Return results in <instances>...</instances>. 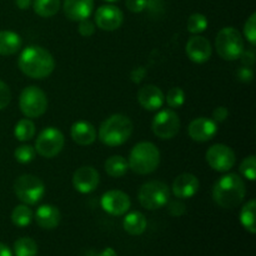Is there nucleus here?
Listing matches in <instances>:
<instances>
[{
  "label": "nucleus",
  "mask_w": 256,
  "mask_h": 256,
  "mask_svg": "<svg viewBox=\"0 0 256 256\" xmlns=\"http://www.w3.org/2000/svg\"><path fill=\"white\" fill-rule=\"evenodd\" d=\"M152 129L159 139H172L180 130L179 115L172 109L162 110L152 119Z\"/></svg>",
  "instance_id": "obj_10"
},
{
  "label": "nucleus",
  "mask_w": 256,
  "mask_h": 256,
  "mask_svg": "<svg viewBox=\"0 0 256 256\" xmlns=\"http://www.w3.org/2000/svg\"><path fill=\"white\" fill-rule=\"evenodd\" d=\"M18 66L22 74L32 79L42 80L50 76L55 69V60L52 55L39 45H30L25 48L18 59Z\"/></svg>",
  "instance_id": "obj_1"
},
{
  "label": "nucleus",
  "mask_w": 256,
  "mask_h": 256,
  "mask_svg": "<svg viewBox=\"0 0 256 256\" xmlns=\"http://www.w3.org/2000/svg\"><path fill=\"white\" fill-rule=\"evenodd\" d=\"M0 256H12V250L2 242H0Z\"/></svg>",
  "instance_id": "obj_43"
},
{
  "label": "nucleus",
  "mask_w": 256,
  "mask_h": 256,
  "mask_svg": "<svg viewBox=\"0 0 256 256\" xmlns=\"http://www.w3.org/2000/svg\"><path fill=\"white\" fill-rule=\"evenodd\" d=\"M199 179L194 174L184 172L172 182V192L178 199H190L199 192Z\"/></svg>",
  "instance_id": "obj_17"
},
{
  "label": "nucleus",
  "mask_w": 256,
  "mask_h": 256,
  "mask_svg": "<svg viewBox=\"0 0 256 256\" xmlns=\"http://www.w3.org/2000/svg\"><path fill=\"white\" fill-rule=\"evenodd\" d=\"M246 189L242 178L238 174L222 175L212 188V199L222 209H234L244 200Z\"/></svg>",
  "instance_id": "obj_2"
},
{
  "label": "nucleus",
  "mask_w": 256,
  "mask_h": 256,
  "mask_svg": "<svg viewBox=\"0 0 256 256\" xmlns=\"http://www.w3.org/2000/svg\"><path fill=\"white\" fill-rule=\"evenodd\" d=\"M100 204L104 212L114 216H122L126 214L128 210L132 206L129 195L120 190H109L102 194Z\"/></svg>",
  "instance_id": "obj_12"
},
{
  "label": "nucleus",
  "mask_w": 256,
  "mask_h": 256,
  "mask_svg": "<svg viewBox=\"0 0 256 256\" xmlns=\"http://www.w3.org/2000/svg\"><path fill=\"white\" fill-rule=\"evenodd\" d=\"M238 78H239V80H242V82H250L252 80V78H254V72H252V68H248V66H242L240 68L239 70H238Z\"/></svg>",
  "instance_id": "obj_40"
},
{
  "label": "nucleus",
  "mask_w": 256,
  "mask_h": 256,
  "mask_svg": "<svg viewBox=\"0 0 256 256\" xmlns=\"http://www.w3.org/2000/svg\"><path fill=\"white\" fill-rule=\"evenodd\" d=\"M15 256H36L38 244L32 238H20L14 242Z\"/></svg>",
  "instance_id": "obj_29"
},
{
  "label": "nucleus",
  "mask_w": 256,
  "mask_h": 256,
  "mask_svg": "<svg viewBox=\"0 0 256 256\" xmlns=\"http://www.w3.org/2000/svg\"><path fill=\"white\" fill-rule=\"evenodd\" d=\"M14 192L22 204L35 205L44 196L45 185L35 175L24 174L15 180Z\"/></svg>",
  "instance_id": "obj_7"
},
{
  "label": "nucleus",
  "mask_w": 256,
  "mask_h": 256,
  "mask_svg": "<svg viewBox=\"0 0 256 256\" xmlns=\"http://www.w3.org/2000/svg\"><path fill=\"white\" fill-rule=\"evenodd\" d=\"M15 4L18 5V8H19V9L25 10L32 4V0H15Z\"/></svg>",
  "instance_id": "obj_42"
},
{
  "label": "nucleus",
  "mask_w": 256,
  "mask_h": 256,
  "mask_svg": "<svg viewBox=\"0 0 256 256\" xmlns=\"http://www.w3.org/2000/svg\"><path fill=\"white\" fill-rule=\"evenodd\" d=\"M134 130L132 120L122 114H114L105 119L99 128L100 142L110 148L120 146L130 139Z\"/></svg>",
  "instance_id": "obj_3"
},
{
  "label": "nucleus",
  "mask_w": 256,
  "mask_h": 256,
  "mask_svg": "<svg viewBox=\"0 0 256 256\" xmlns=\"http://www.w3.org/2000/svg\"><path fill=\"white\" fill-rule=\"evenodd\" d=\"M65 144L64 134L54 126L45 128L36 138L35 142V152L42 158L52 159L55 158L62 150Z\"/></svg>",
  "instance_id": "obj_9"
},
{
  "label": "nucleus",
  "mask_w": 256,
  "mask_h": 256,
  "mask_svg": "<svg viewBox=\"0 0 256 256\" xmlns=\"http://www.w3.org/2000/svg\"><path fill=\"white\" fill-rule=\"evenodd\" d=\"M129 170V164L122 155H112L105 162V172L112 178H122Z\"/></svg>",
  "instance_id": "obj_24"
},
{
  "label": "nucleus",
  "mask_w": 256,
  "mask_h": 256,
  "mask_svg": "<svg viewBox=\"0 0 256 256\" xmlns=\"http://www.w3.org/2000/svg\"><path fill=\"white\" fill-rule=\"evenodd\" d=\"M60 0H34L32 2V9L35 14L42 18H52L59 12Z\"/></svg>",
  "instance_id": "obj_25"
},
{
  "label": "nucleus",
  "mask_w": 256,
  "mask_h": 256,
  "mask_svg": "<svg viewBox=\"0 0 256 256\" xmlns=\"http://www.w3.org/2000/svg\"><path fill=\"white\" fill-rule=\"evenodd\" d=\"M105 2H116V0H105Z\"/></svg>",
  "instance_id": "obj_45"
},
{
  "label": "nucleus",
  "mask_w": 256,
  "mask_h": 256,
  "mask_svg": "<svg viewBox=\"0 0 256 256\" xmlns=\"http://www.w3.org/2000/svg\"><path fill=\"white\" fill-rule=\"evenodd\" d=\"M124 22V14L115 5H102L95 12V24L105 32H114L119 29Z\"/></svg>",
  "instance_id": "obj_13"
},
{
  "label": "nucleus",
  "mask_w": 256,
  "mask_h": 256,
  "mask_svg": "<svg viewBox=\"0 0 256 256\" xmlns=\"http://www.w3.org/2000/svg\"><path fill=\"white\" fill-rule=\"evenodd\" d=\"M208 19L205 15L200 14V12H194L189 16L186 22V29L188 32L192 34H199L206 30L208 28Z\"/></svg>",
  "instance_id": "obj_30"
},
{
  "label": "nucleus",
  "mask_w": 256,
  "mask_h": 256,
  "mask_svg": "<svg viewBox=\"0 0 256 256\" xmlns=\"http://www.w3.org/2000/svg\"><path fill=\"white\" fill-rule=\"evenodd\" d=\"M12 102V92L4 82L0 80V110L5 109Z\"/></svg>",
  "instance_id": "obj_35"
},
{
  "label": "nucleus",
  "mask_w": 256,
  "mask_h": 256,
  "mask_svg": "<svg viewBox=\"0 0 256 256\" xmlns=\"http://www.w3.org/2000/svg\"><path fill=\"white\" fill-rule=\"evenodd\" d=\"M62 10L68 19L72 22H82L89 19L94 10V0H64Z\"/></svg>",
  "instance_id": "obj_19"
},
{
  "label": "nucleus",
  "mask_w": 256,
  "mask_h": 256,
  "mask_svg": "<svg viewBox=\"0 0 256 256\" xmlns=\"http://www.w3.org/2000/svg\"><path fill=\"white\" fill-rule=\"evenodd\" d=\"M32 212L29 208V205H18L14 208L12 212V222L15 226L18 228H25L28 225H30V222H32Z\"/></svg>",
  "instance_id": "obj_27"
},
{
  "label": "nucleus",
  "mask_w": 256,
  "mask_h": 256,
  "mask_svg": "<svg viewBox=\"0 0 256 256\" xmlns=\"http://www.w3.org/2000/svg\"><path fill=\"white\" fill-rule=\"evenodd\" d=\"M170 188L159 180H152L142 185L138 192L140 205L146 210H158L169 202Z\"/></svg>",
  "instance_id": "obj_6"
},
{
  "label": "nucleus",
  "mask_w": 256,
  "mask_h": 256,
  "mask_svg": "<svg viewBox=\"0 0 256 256\" xmlns=\"http://www.w3.org/2000/svg\"><path fill=\"white\" fill-rule=\"evenodd\" d=\"M70 135H72V142H76L80 146H88L92 145L96 140V130L94 125L90 124L89 122L80 120L72 124L70 129Z\"/></svg>",
  "instance_id": "obj_20"
},
{
  "label": "nucleus",
  "mask_w": 256,
  "mask_h": 256,
  "mask_svg": "<svg viewBox=\"0 0 256 256\" xmlns=\"http://www.w3.org/2000/svg\"><path fill=\"white\" fill-rule=\"evenodd\" d=\"M138 102L149 112H156L164 105V92L156 85H144L138 92Z\"/></svg>",
  "instance_id": "obj_18"
},
{
  "label": "nucleus",
  "mask_w": 256,
  "mask_h": 256,
  "mask_svg": "<svg viewBox=\"0 0 256 256\" xmlns=\"http://www.w3.org/2000/svg\"><path fill=\"white\" fill-rule=\"evenodd\" d=\"M242 60L244 64H246L248 68H252L254 65L255 62V54L252 52H242Z\"/></svg>",
  "instance_id": "obj_41"
},
{
  "label": "nucleus",
  "mask_w": 256,
  "mask_h": 256,
  "mask_svg": "<svg viewBox=\"0 0 256 256\" xmlns=\"http://www.w3.org/2000/svg\"><path fill=\"white\" fill-rule=\"evenodd\" d=\"M244 35L252 45L256 44V14L252 12L244 25Z\"/></svg>",
  "instance_id": "obj_34"
},
{
  "label": "nucleus",
  "mask_w": 256,
  "mask_h": 256,
  "mask_svg": "<svg viewBox=\"0 0 256 256\" xmlns=\"http://www.w3.org/2000/svg\"><path fill=\"white\" fill-rule=\"evenodd\" d=\"M168 210H169V214L172 215V216H182L186 212V206L182 202L175 200V202H170Z\"/></svg>",
  "instance_id": "obj_37"
},
{
  "label": "nucleus",
  "mask_w": 256,
  "mask_h": 256,
  "mask_svg": "<svg viewBox=\"0 0 256 256\" xmlns=\"http://www.w3.org/2000/svg\"><path fill=\"white\" fill-rule=\"evenodd\" d=\"M255 209L256 202L254 199H252L242 206V212H240V222H242V226H244L250 234H255L256 232Z\"/></svg>",
  "instance_id": "obj_26"
},
{
  "label": "nucleus",
  "mask_w": 256,
  "mask_h": 256,
  "mask_svg": "<svg viewBox=\"0 0 256 256\" xmlns=\"http://www.w3.org/2000/svg\"><path fill=\"white\" fill-rule=\"evenodd\" d=\"M22 38L16 32L10 30L0 32V55L2 56L16 54L22 48Z\"/></svg>",
  "instance_id": "obj_22"
},
{
  "label": "nucleus",
  "mask_w": 256,
  "mask_h": 256,
  "mask_svg": "<svg viewBox=\"0 0 256 256\" xmlns=\"http://www.w3.org/2000/svg\"><path fill=\"white\" fill-rule=\"evenodd\" d=\"M185 52H186L188 58H189L192 62L202 64V62H208V60L212 58V48L206 38L195 34L194 36H192L188 40L186 46H185Z\"/></svg>",
  "instance_id": "obj_15"
},
{
  "label": "nucleus",
  "mask_w": 256,
  "mask_h": 256,
  "mask_svg": "<svg viewBox=\"0 0 256 256\" xmlns=\"http://www.w3.org/2000/svg\"><path fill=\"white\" fill-rule=\"evenodd\" d=\"M35 124L30 119H22L14 128V135L19 142H29L35 136Z\"/></svg>",
  "instance_id": "obj_28"
},
{
  "label": "nucleus",
  "mask_w": 256,
  "mask_h": 256,
  "mask_svg": "<svg viewBox=\"0 0 256 256\" xmlns=\"http://www.w3.org/2000/svg\"><path fill=\"white\" fill-rule=\"evenodd\" d=\"M165 100H166V104L169 105V108H172V109H179V108H182L185 102L184 90L179 86L172 88V89L168 92Z\"/></svg>",
  "instance_id": "obj_31"
},
{
  "label": "nucleus",
  "mask_w": 256,
  "mask_h": 256,
  "mask_svg": "<svg viewBox=\"0 0 256 256\" xmlns=\"http://www.w3.org/2000/svg\"><path fill=\"white\" fill-rule=\"evenodd\" d=\"M215 48L222 59L234 62L239 59L244 52V40L239 30L235 28H222L215 38Z\"/></svg>",
  "instance_id": "obj_5"
},
{
  "label": "nucleus",
  "mask_w": 256,
  "mask_h": 256,
  "mask_svg": "<svg viewBox=\"0 0 256 256\" xmlns=\"http://www.w3.org/2000/svg\"><path fill=\"white\" fill-rule=\"evenodd\" d=\"M100 182V175L92 166H82L72 175V186L82 194L94 192Z\"/></svg>",
  "instance_id": "obj_14"
},
{
  "label": "nucleus",
  "mask_w": 256,
  "mask_h": 256,
  "mask_svg": "<svg viewBox=\"0 0 256 256\" xmlns=\"http://www.w3.org/2000/svg\"><path fill=\"white\" fill-rule=\"evenodd\" d=\"M188 132H189V136L194 142H209L216 135L218 124L212 119L200 116L190 122L189 128H188Z\"/></svg>",
  "instance_id": "obj_16"
},
{
  "label": "nucleus",
  "mask_w": 256,
  "mask_h": 256,
  "mask_svg": "<svg viewBox=\"0 0 256 256\" xmlns=\"http://www.w3.org/2000/svg\"><path fill=\"white\" fill-rule=\"evenodd\" d=\"M206 162L212 170L219 172H226L234 168L236 156L230 146L225 144H215L208 149Z\"/></svg>",
  "instance_id": "obj_11"
},
{
  "label": "nucleus",
  "mask_w": 256,
  "mask_h": 256,
  "mask_svg": "<svg viewBox=\"0 0 256 256\" xmlns=\"http://www.w3.org/2000/svg\"><path fill=\"white\" fill-rule=\"evenodd\" d=\"M240 172L245 179L254 182L256 179V158L255 155H250V156L245 158L239 166Z\"/></svg>",
  "instance_id": "obj_32"
},
{
  "label": "nucleus",
  "mask_w": 256,
  "mask_h": 256,
  "mask_svg": "<svg viewBox=\"0 0 256 256\" xmlns=\"http://www.w3.org/2000/svg\"><path fill=\"white\" fill-rule=\"evenodd\" d=\"M125 5L132 12H142L146 8L148 0H126Z\"/></svg>",
  "instance_id": "obj_38"
},
{
  "label": "nucleus",
  "mask_w": 256,
  "mask_h": 256,
  "mask_svg": "<svg viewBox=\"0 0 256 256\" xmlns=\"http://www.w3.org/2000/svg\"><path fill=\"white\" fill-rule=\"evenodd\" d=\"M35 149L29 144L20 145L15 149L14 152V158L16 159L18 162L20 164H29L30 162H32L35 156Z\"/></svg>",
  "instance_id": "obj_33"
},
{
  "label": "nucleus",
  "mask_w": 256,
  "mask_h": 256,
  "mask_svg": "<svg viewBox=\"0 0 256 256\" xmlns=\"http://www.w3.org/2000/svg\"><path fill=\"white\" fill-rule=\"evenodd\" d=\"M146 219L140 212H129L128 215H125L124 222H122L125 232L130 235H134V236L142 235L146 230Z\"/></svg>",
  "instance_id": "obj_23"
},
{
  "label": "nucleus",
  "mask_w": 256,
  "mask_h": 256,
  "mask_svg": "<svg viewBox=\"0 0 256 256\" xmlns=\"http://www.w3.org/2000/svg\"><path fill=\"white\" fill-rule=\"evenodd\" d=\"M79 34L84 38L92 36L95 32V24L92 22H90L89 19H84L82 22H79Z\"/></svg>",
  "instance_id": "obj_36"
},
{
  "label": "nucleus",
  "mask_w": 256,
  "mask_h": 256,
  "mask_svg": "<svg viewBox=\"0 0 256 256\" xmlns=\"http://www.w3.org/2000/svg\"><path fill=\"white\" fill-rule=\"evenodd\" d=\"M228 116H229V110L225 106H218L212 112V120L215 122H225L228 119Z\"/></svg>",
  "instance_id": "obj_39"
},
{
  "label": "nucleus",
  "mask_w": 256,
  "mask_h": 256,
  "mask_svg": "<svg viewBox=\"0 0 256 256\" xmlns=\"http://www.w3.org/2000/svg\"><path fill=\"white\" fill-rule=\"evenodd\" d=\"M129 169L139 175L154 172L160 164V152L156 145L150 142H138L129 155Z\"/></svg>",
  "instance_id": "obj_4"
},
{
  "label": "nucleus",
  "mask_w": 256,
  "mask_h": 256,
  "mask_svg": "<svg viewBox=\"0 0 256 256\" xmlns=\"http://www.w3.org/2000/svg\"><path fill=\"white\" fill-rule=\"evenodd\" d=\"M35 220H36V224L42 229L52 230L55 229L60 224L62 214H60L59 209L56 206L45 204L36 209V212H35Z\"/></svg>",
  "instance_id": "obj_21"
},
{
  "label": "nucleus",
  "mask_w": 256,
  "mask_h": 256,
  "mask_svg": "<svg viewBox=\"0 0 256 256\" xmlns=\"http://www.w3.org/2000/svg\"><path fill=\"white\" fill-rule=\"evenodd\" d=\"M99 256H118V254L115 252V250L112 248H106V249H104L100 252Z\"/></svg>",
  "instance_id": "obj_44"
},
{
  "label": "nucleus",
  "mask_w": 256,
  "mask_h": 256,
  "mask_svg": "<svg viewBox=\"0 0 256 256\" xmlns=\"http://www.w3.org/2000/svg\"><path fill=\"white\" fill-rule=\"evenodd\" d=\"M19 108L24 116L29 119L42 116L48 109L46 94L34 85L25 88L19 96Z\"/></svg>",
  "instance_id": "obj_8"
}]
</instances>
